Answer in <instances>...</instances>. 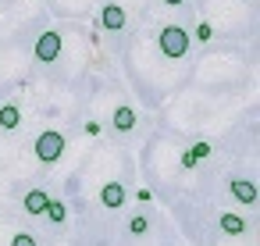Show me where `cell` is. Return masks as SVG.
Returning <instances> with one entry per match:
<instances>
[{"instance_id":"6da1fadb","label":"cell","mask_w":260,"mask_h":246,"mask_svg":"<svg viewBox=\"0 0 260 246\" xmlns=\"http://www.w3.org/2000/svg\"><path fill=\"white\" fill-rule=\"evenodd\" d=\"M64 150H68V139H64V132H57V129H47V132H40V136L32 139V153H36L40 164H57V161L64 157Z\"/></svg>"},{"instance_id":"7a4b0ae2","label":"cell","mask_w":260,"mask_h":246,"mask_svg":"<svg viewBox=\"0 0 260 246\" xmlns=\"http://www.w3.org/2000/svg\"><path fill=\"white\" fill-rule=\"evenodd\" d=\"M157 47H160V54H164V57L178 61V57H185V54H189L192 36H189L182 25H164V29H160V36H157Z\"/></svg>"},{"instance_id":"3957f363","label":"cell","mask_w":260,"mask_h":246,"mask_svg":"<svg viewBox=\"0 0 260 246\" xmlns=\"http://www.w3.org/2000/svg\"><path fill=\"white\" fill-rule=\"evenodd\" d=\"M61 33H54V29H47V33H40V40H36V47H32V54H36V61L40 65H54L57 57H61Z\"/></svg>"},{"instance_id":"277c9868","label":"cell","mask_w":260,"mask_h":246,"mask_svg":"<svg viewBox=\"0 0 260 246\" xmlns=\"http://www.w3.org/2000/svg\"><path fill=\"white\" fill-rule=\"evenodd\" d=\"M228 193L242 207H256V182L253 178H228Z\"/></svg>"},{"instance_id":"5b68a950","label":"cell","mask_w":260,"mask_h":246,"mask_svg":"<svg viewBox=\"0 0 260 246\" xmlns=\"http://www.w3.org/2000/svg\"><path fill=\"white\" fill-rule=\"evenodd\" d=\"M125 200H128V189H125L118 178L104 182V189H100V203H104L107 210H121V207H125Z\"/></svg>"},{"instance_id":"8992f818","label":"cell","mask_w":260,"mask_h":246,"mask_svg":"<svg viewBox=\"0 0 260 246\" xmlns=\"http://www.w3.org/2000/svg\"><path fill=\"white\" fill-rule=\"evenodd\" d=\"M125 25H128V15H125L121 4H107V8L100 11V29H107V33H121Z\"/></svg>"},{"instance_id":"52a82bcc","label":"cell","mask_w":260,"mask_h":246,"mask_svg":"<svg viewBox=\"0 0 260 246\" xmlns=\"http://www.w3.org/2000/svg\"><path fill=\"white\" fill-rule=\"evenodd\" d=\"M217 228L224 232V235H232V239H239V235H246V218L242 214H235V210H224V214H217Z\"/></svg>"},{"instance_id":"ba28073f","label":"cell","mask_w":260,"mask_h":246,"mask_svg":"<svg viewBox=\"0 0 260 246\" xmlns=\"http://www.w3.org/2000/svg\"><path fill=\"white\" fill-rule=\"evenodd\" d=\"M111 121H114V132H132V129H136V121H139V114H136V107H132V104H118V107H114V114H111Z\"/></svg>"},{"instance_id":"9c48e42d","label":"cell","mask_w":260,"mask_h":246,"mask_svg":"<svg viewBox=\"0 0 260 246\" xmlns=\"http://www.w3.org/2000/svg\"><path fill=\"white\" fill-rule=\"evenodd\" d=\"M47 203H50V193H47V189H29V193H25V200H22V207H25L32 218H43Z\"/></svg>"},{"instance_id":"30bf717a","label":"cell","mask_w":260,"mask_h":246,"mask_svg":"<svg viewBox=\"0 0 260 246\" xmlns=\"http://www.w3.org/2000/svg\"><path fill=\"white\" fill-rule=\"evenodd\" d=\"M18 125H22V107L18 104H0V129L18 132Z\"/></svg>"},{"instance_id":"8fae6325","label":"cell","mask_w":260,"mask_h":246,"mask_svg":"<svg viewBox=\"0 0 260 246\" xmlns=\"http://www.w3.org/2000/svg\"><path fill=\"white\" fill-rule=\"evenodd\" d=\"M43 218H47L50 225H64V221H68V203H64V200H54V196H50V203H47Z\"/></svg>"},{"instance_id":"7c38bea8","label":"cell","mask_w":260,"mask_h":246,"mask_svg":"<svg viewBox=\"0 0 260 246\" xmlns=\"http://www.w3.org/2000/svg\"><path fill=\"white\" fill-rule=\"evenodd\" d=\"M125 228H128V235H136V239H143V235L150 232V218H146V214H132Z\"/></svg>"},{"instance_id":"4fadbf2b","label":"cell","mask_w":260,"mask_h":246,"mask_svg":"<svg viewBox=\"0 0 260 246\" xmlns=\"http://www.w3.org/2000/svg\"><path fill=\"white\" fill-rule=\"evenodd\" d=\"M189 153H192V157H196V164H200V161H207V157H210V143H207V139H200V143H192V146H189Z\"/></svg>"},{"instance_id":"5bb4252c","label":"cell","mask_w":260,"mask_h":246,"mask_svg":"<svg viewBox=\"0 0 260 246\" xmlns=\"http://www.w3.org/2000/svg\"><path fill=\"white\" fill-rule=\"evenodd\" d=\"M192 36H196V40H200V43H210V40H214V25H210V22H200V25H196V33H192Z\"/></svg>"},{"instance_id":"9a60e30c","label":"cell","mask_w":260,"mask_h":246,"mask_svg":"<svg viewBox=\"0 0 260 246\" xmlns=\"http://www.w3.org/2000/svg\"><path fill=\"white\" fill-rule=\"evenodd\" d=\"M11 246H40V242H36L32 232H15V235H11Z\"/></svg>"},{"instance_id":"2e32d148","label":"cell","mask_w":260,"mask_h":246,"mask_svg":"<svg viewBox=\"0 0 260 246\" xmlns=\"http://www.w3.org/2000/svg\"><path fill=\"white\" fill-rule=\"evenodd\" d=\"M82 132H86V136H89V139H96V136H104V125H100V121H96V118H89V121H86V125H82Z\"/></svg>"},{"instance_id":"e0dca14e","label":"cell","mask_w":260,"mask_h":246,"mask_svg":"<svg viewBox=\"0 0 260 246\" xmlns=\"http://www.w3.org/2000/svg\"><path fill=\"white\" fill-rule=\"evenodd\" d=\"M178 164H182V168H185V171H192V168H196V157H192V153H189V150H185V153H182V161H178Z\"/></svg>"},{"instance_id":"ac0fdd59","label":"cell","mask_w":260,"mask_h":246,"mask_svg":"<svg viewBox=\"0 0 260 246\" xmlns=\"http://www.w3.org/2000/svg\"><path fill=\"white\" fill-rule=\"evenodd\" d=\"M136 200L139 203H153V189H136Z\"/></svg>"},{"instance_id":"d6986e66","label":"cell","mask_w":260,"mask_h":246,"mask_svg":"<svg viewBox=\"0 0 260 246\" xmlns=\"http://www.w3.org/2000/svg\"><path fill=\"white\" fill-rule=\"evenodd\" d=\"M164 4H168V8H182V4H185V0H164Z\"/></svg>"}]
</instances>
